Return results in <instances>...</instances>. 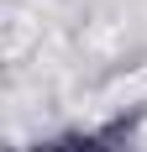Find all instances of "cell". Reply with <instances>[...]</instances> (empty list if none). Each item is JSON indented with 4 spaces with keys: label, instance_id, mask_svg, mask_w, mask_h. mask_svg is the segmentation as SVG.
Segmentation results:
<instances>
[{
    "label": "cell",
    "instance_id": "6da1fadb",
    "mask_svg": "<svg viewBox=\"0 0 147 152\" xmlns=\"http://www.w3.org/2000/svg\"><path fill=\"white\" fill-rule=\"evenodd\" d=\"M32 152H116L105 131H89V137H63V142H47V147H32Z\"/></svg>",
    "mask_w": 147,
    "mask_h": 152
}]
</instances>
